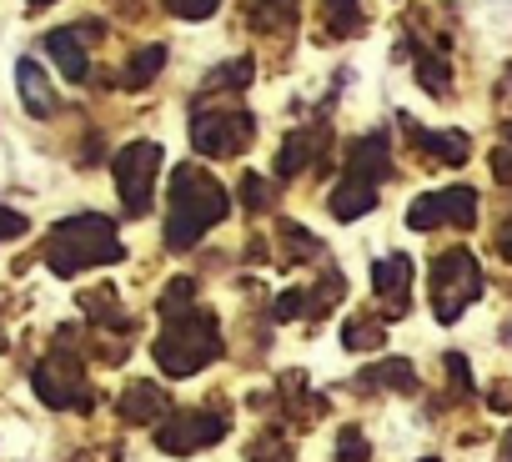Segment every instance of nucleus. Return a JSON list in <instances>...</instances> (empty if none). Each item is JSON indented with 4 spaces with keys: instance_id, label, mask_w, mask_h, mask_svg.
I'll return each mask as SVG.
<instances>
[{
    "instance_id": "obj_1",
    "label": "nucleus",
    "mask_w": 512,
    "mask_h": 462,
    "mask_svg": "<svg viewBox=\"0 0 512 462\" xmlns=\"http://www.w3.org/2000/svg\"><path fill=\"white\" fill-rule=\"evenodd\" d=\"M231 196L226 186L206 171V166H176L171 176V211H166V242L171 247H191L201 231H211L221 216H226Z\"/></svg>"
},
{
    "instance_id": "obj_2",
    "label": "nucleus",
    "mask_w": 512,
    "mask_h": 462,
    "mask_svg": "<svg viewBox=\"0 0 512 462\" xmlns=\"http://www.w3.org/2000/svg\"><path fill=\"white\" fill-rule=\"evenodd\" d=\"M116 257H121V237H116V226H111L106 216H96V211L61 221V226L51 231V242H46V262H51L61 277H71V272H81V267H106V262H116Z\"/></svg>"
},
{
    "instance_id": "obj_3",
    "label": "nucleus",
    "mask_w": 512,
    "mask_h": 462,
    "mask_svg": "<svg viewBox=\"0 0 512 462\" xmlns=\"http://www.w3.org/2000/svg\"><path fill=\"white\" fill-rule=\"evenodd\" d=\"M256 136V116L246 106H196L191 111V146L201 156H241Z\"/></svg>"
},
{
    "instance_id": "obj_4",
    "label": "nucleus",
    "mask_w": 512,
    "mask_h": 462,
    "mask_svg": "<svg viewBox=\"0 0 512 462\" xmlns=\"http://www.w3.org/2000/svg\"><path fill=\"white\" fill-rule=\"evenodd\" d=\"M161 146L156 141H131L111 156V171H116V191H121V206L131 216H141L156 196V171H161Z\"/></svg>"
},
{
    "instance_id": "obj_5",
    "label": "nucleus",
    "mask_w": 512,
    "mask_h": 462,
    "mask_svg": "<svg viewBox=\"0 0 512 462\" xmlns=\"http://www.w3.org/2000/svg\"><path fill=\"white\" fill-rule=\"evenodd\" d=\"M477 292H482V277H477V262L467 252H447L432 267V302L442 307V317H457L462 302H472Z\"/></svg>"
},
{
    "instance_id": "obj_6",
    "label": "nucleus",
    "mask_w": 512,
    "mask_h": 462,
    "mask_svg": "<svg viewBox=\"0 0 512 462\" xmlns=\"http://www.w3.org/2000/svg\"><path fill=\"white\" fill-rule=\"evenodd\" d=\"M472 216H477V191L472 186H447V191H432V196H417L412 201V211H407V221L417 226V231H432V226H472Z\"/></svg>"
},
{
    "instance_id": "obj_7",
    "label": "nucleus",
    "mask_w": 512,
    "mask_h": 462,
    "mask_svg": "<svg viewBox=\"0 0 512 462\" xmlns=\"http://www.w3.org/2000/svg\"><path fill=\"white\" fill-rule=\"evenodd\" d=\"M91 41H101V26H96V21L61 26V31H51V36H46V56L61 66V76H66V81H86V76H91V56H86V46H91Z\"/></svg>"
},
{
    "instance_id": "obj_8",
    "label": "nucleus",
    "mask_w": 512,
    "mask_h": 462,
    "mask_svg": "<svg viewBox=\"0 0 512 462\" xmlns=\"http://www.w3.org/2000/svg\"><path fill=\"white\" fill-rule=\"evenodd\" d=\"M241 16H246V26L256 36L277 41V36H287L297 26V0H241Z\"/></svg>"
},
{
    "instance_id": "obj_9",
    "label": "nucleus",
    "mask_w": 512,
    "mask_h": 462,
    "mask_svg": "<svg viewBox=\"0 0 512 462\" xmlns=\"http://www.w3.org/2000/svg\"><path fill=\"white\" fill-rule=\"evenodd\" d=\"M16 86H21V101H26V111H31V116H41V121H46V116H56V106H61V101H56V91H51L46 71H41L31 56H21V61H16Z\"/></svg>"
},
{
    "instance_id": "obj_10",
    "label": "nucleus",
    "mask_w": 512,
    "mask_h": 462,
    "mask_svg": "<svg viewBox=\"0 0 512 462\" xmlns=\"http://www.w3.org/2000/svg\"><path fill=\"white\" fill-rule=\"evenodd\" d=\"M387 171H392V156H387V136H382V131L362 136V141L352 146V181H367V186H377V181H382Z\"/></svg>"
},
{
    "instance_id": "obj_11",
    "label": "nucleus",
    "mask_w": 512,
    "mask_h": 462,
    "mask_svg": "<svg viewBox=\"0 0 512 462\" xmlns=\"http://www.w3.org/2000/svg\"><path fill=\"white\" fill-rule=\"evenodd\" d=\"M407 131H412V141L432 156V161H442V166H462L467 161V136L462 131H422V126H412V121H402Z\"/></svg>"
},
{
    "instance_id": "obj_12",
    "label": "nucleus",
    "mask_w": 512,
    "mask_h": 462,
    "mask_svg": "<svg viewBox=\"0 0 512 462\" xmlns=\"http://www.w3.org/2000/svg\"><path fill=\"white\" fill-rule=\"evenodd\" d=\"M322 36L327 41H347V36H362L367 16H362V0H322Z\"/></svg>"
},
{
    "instance_id": "obj_13",
    "label": "nucleus",
    "mask_w": 512,
    "mask_h": 462,
    "mask_svg": "<svg viewBox=\"0 0 512 462\" xmlns=\"http://www.w3.org/2000/svg\"><path fill=\"white\" fill-rule=\"evenodd\" d=\"M161 66H166V46H141L126 61V71H116V86L121 91H141V86H151L161 76Z\"/></svg>"
},
{
    "instance_id": "obj_14",
    "label": "nucleus",
    "mask_w": 512,
    "mask_h": 462,
    "mask_svg": "<svg viewBox=\"0 0 512 462\" xmlns=\"http://www.w3.org/2000/svg\"><path fill=\"white\" fill-rule=\"evenodd\" d=\"M312 156H317V131H292L282 156H277V176H297Z\"/></svg>"
},
{
    "instance_id": "obj_15",
    "label": "nucleus",
    "mask_w": 512,
    "mask_h": 462,
    "mask_svg": "<svg viewBox=\"0 0 512 462\" xmlns=\"http://www.w3.org/2000/svg\"><path fill=\"white\" fill-rule=\"evenodd\" d=\"M377 206V186H367V181H342L337 191H332V211L337 216H362V211H372Z\"/></svg>"
},
{
    "instance_id": "obj_16",
    "label": "nucleus",
    "mask_w": 512,
    "mask_h": 462,
    "mask_svg": "<svg viewBox=\"0 0 512 462\" xmlns=\"http://www.w3.org/2000/svg\"><path fill=\"white\" fill-rule=\"evenodd\" d=\"M241 86H251V56H236V61L216 66V71L201 81V96H211V91H241Z\"/></svg>"
},
{
    "instance_id": "obj_17",
    "label": "nucleus",
    "mask_w": 512,
    "mask_h": 462,
    "mask_svg": "<svg viewBox=\"0 0 512 462\" xmlns=\"http://www.w3.org/2000/svg\"><path fill=\"white\" fill-rule=\"evenodd\" d=\"M407 277H412V272H407V262H402V257H392V262H382V267H377V292H382V297H392V292H397V302H402Z\"/></svg>"
},
{
    "instance_id": "obj_18",
    "label": "nucleus",
    "mask_w": 512,
    "mask_h": 462,
    "mask_svg": "<svg viewBox=\"0 0 512 462\" xmlns=\"http://www.w3.org/2000/svg\"><path fill=\"white\" fill-rule=\"evenodd\" d=\"M166 6H171V16H181V21H206L221 0H166Z\"/></svg>"
},
{
    "instance_id": "obj_19",
    "label": "nucleus",
    "mask_w": 512,
    "mask_h": 462,
    "mask_svg": "<svg viewBox=\"0 0 512 462\" xmlns=\"http://www.w3.org/2000/svg\"><path fill=\"white\" fill-rule=\"evenodd\" d=\"M241 201H246L251 211H262V206H267V181H262V176H246V181H241Z\"/></svg>"
},
{
    "instance_id": "obj_20",
    "label": "nucleus",
    "mask_w": 512,
    "mask_h": 462,
    "mask_svg": "<svg viewBox=\"0 0 512 462\" xmlns=\"http://www.w3.org/2000/svg\"><path fill=\"white\" fill-rule=\"evenodd\" d=\"M21 231H26V216H21V211H11V206H0V242L21 237Z\"/></svg>"
},
{
    "instance_id": "obj_21",
    "label": "nucleus",
    "mask_w": 512,
    "mask_h": 462,
    "mask_svg": "<svg viewBox=\"0 0 512 462\" xmlns=\"http://www.w3.org/2000/svg\"><path fill=\"white\" fill-rule=\"evenodd\" d=\"M31 6H51V0H31Z\"/></svg>"
}]
</instances>
